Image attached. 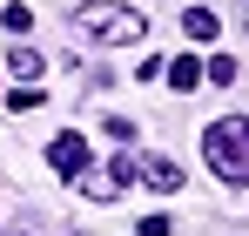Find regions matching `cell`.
<instances>
[{
  "instance_id": "cell-1",
  "label": "cell",
  "mask_w": 249,
  "mask_h": 236,
  "mask_svg": "<svg viewBox=\"0 0 249 236\" xmlns=\"http://www.w3.org/2000/svg\"><path fill=\"white\" fill-rule=\"evenodd\" d=\"M202 156L222 182H249V115H222L202 128Z\"/></svg>"
},
{
  "instance_id": "cell-2",
  "label": "cell",
  "mask_w": 249,
  "mask_h": 236,
  "mask_svg": "<svg viewBox=\"0 0 249 236\" xmlns=\"http://www.w3.org/2000/svg\"><path fill=\"white\" fill-rule=\"evenodd\" d=\"M74 20H81L94 40H108V47H135V40H148V20H142L135 7H122V0H88Z\"/></svg>"
},
{
  "instance_id": "cell-3",
  "label": "cell",
  "mask_w": 249,
  "mask_h": 236,
  "mask_svg": "<svg viewBox=\"0 0 249 236\" xmlns=\"http://www.w3.org/2000/svg\"><path fill=\"white\" fill-rule=\"evenodd\" d=\"M135 162H142V156H115V169H81L74 189H81L88 202H115V196H122V182L135 176Z\"/></svg>"
},
{
  "instance_id": "cell-4",
  "label": "cell",
  "mask_w": 249,
  "mask_h": 236,
  "mask_svg": "<svg viewBox=\"0 0 249 236\" xmlns=\"http://www.w3.org/2000/svg\"><path fill=\"white\" fill-rule=\"evenodd\" d=\"M47 169L74 182V176L88 169V142H81V135H54V142H47Z\"/></svg>"
},
{
  "instance_id": "cell-5",
  "label": "cell",
  "mask_w": 249,
  "mask_h": 236,
  "mask_svg": "<svg viewBox=\"0 0 249 236\" xmlns=\"http://www.w3.org/2000/svg\"><path fill=\"white\" fill-rule=\"evenodd\" d=\"M7 68H14V81H41L47 75V54L41 47H7Z\"/></svg>"
},
{
  "instance_id": "cell-6",
  "label": "cell",
  "mask_w": 249,
  "mask_h": 236,
  "mask_svg": "<svg viewBox=\"0 0 249 236\" xmlns=\"http://www.w3.org/2000/svg\"><path fill=\"white\" fill-rule=\"evenodd\" d=\"M142 176H148V189H162V196L182 189V169H175L168 156H148V162H142Z\"/></svg>"
},
{
  "instance_id": "cell-7",
  "label": "cell",
  "mask_w": 249,
  "mask_h": 236,
  "mask_svg": "<svg viewBox=\"0 0 249 236\" xmlns=\"http://www.w3.org/2000/svg\"><path fill=\"white\" fill-rule=\"evenodd\" d=\"M196 81H202V61H196V54H182V61H168V88H182V95H189Z\"/></svg>"
},
{
  "instance_id": "cell-8",
  "label": "cell",
  "mask_w": 249,
  "mask_h": 236,
  "mask_svg": "<svg viewBox=\"0 0 249 236\" xmlns=\"http://www.w3.org/2000/svg\"><path fill=\"white\" fill-rule=\"evenodd\" d=\"M182 27H189L196 40H215V34H222V20H215L209 7H189V14H182Z\"/></svg>"
},
{
  "instance_id": "cell-9",
  "label": "cell",
  "mask_w": 249,
  "mask_h": 236,
  "mask_svg": "<svg viewBox=\"0 0 249 236\" xmlns=\"http://www.w3.org/2000/svg\"><path fill=\"white\" fill-rule=\"evenodd\" d=\"M7 108H14V115H27V108H41V81H20V88L7 95Z\"/></svg>"
},
{
  "instance_id": "cell-10",
  "label": "cell",
  "mask_w": 249,
  "mask_h": 236,
  "mask_svg": "<svg viewBox=\"0 0 249 236\" xmlns=\"http://www.w3.org/2000/svg\"><path fill=\"white\" fill-rule=\"evenodd\" d=\"M0 27H7V34H27V27H34V7H7Z\"/></svg>"
},
{
  "instance_id": "cell-11",
  "label": "cell",
  "mask_w": 249,
  "mask_h": 236,
  "mask_svg": "<svg viewBox=\"0 0 249 236\" xmlns=\"http://www.w3.org/2000/svg\"><path fill=\"white\" fill-rule=\"evenodd\" d=\"M209 81L229 88V81H236V61H229V54H209Z\"/></svg>"
},
{
  "instance_id": "cell-12",
  "label": "cell",
  "mask_w": 249,
  "mask_h": 236,
  "mask_svg": "<svg viewBox=\"0 0 249 236\" xmlns=\"http://www.w3.org/2000/svg\"><path fill=\"white\" fill-rule=\"evenodd\" d=\"M243 27H249V7H243Z\"/></svg>"
}]
</instances>
